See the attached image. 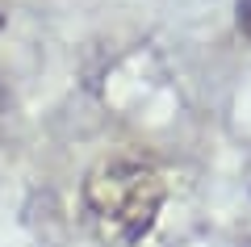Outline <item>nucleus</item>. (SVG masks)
<instances>
[{
  "label": "nucleus",
  "instance_id": "2",
  "mask_svg": "<svg viewBox=\"0 0 251 247\" xmlns=\"http://www.w3.org/2000/svg\"><path fill=\"white\" fill-rule=\"evenodd\" d=\"M234 21H239V34L251 42V0H239V9H234Z\"/></svg>",
  "mask_w": 251,
  "mask_h": 247
},
{
  "label": "nucleus",
  "instance_id": "1",
  "mask_svg": "<svg viewBox=\"0 0 251 247\" xmlns=\"http://www.w3.org/2000/svg\"><path fill=\"white\" fill-rule=\"evenodd\" d=\"M84 210L105 243L134 247L159 222L163 180L143 159L109 155L84 176Z\"/></svg>",
  "mask_w": 251,
  "mask_h": 247
},
{
  "label": "nucleus",
  "instance_id": "3",
  "mask_svg": "<svg viewBox=\"0 0 251 247\" xmlns=\"http://www.w3.org/2000/svg\"><path fill=\"white\" fill-rule=\"evenodd\" d=\"M0 29H4V13H0Z\"/></svg>",
  "mask_w": 251,
  "mask_h": 247
}]
</instances>
